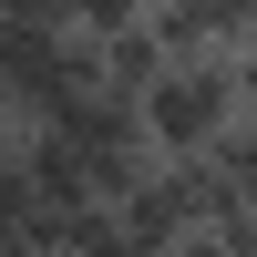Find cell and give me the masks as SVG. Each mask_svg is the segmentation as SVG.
Here are the masks:
<instances>
[{"label": "cell", "mask_w": 257, "mask_h": 257, "mask_svg": "<svg viewBox=\"0 0 257 257\" xmlns=\"http://www.w3.org/2000/svg\"><path fill=\"white\" fill-rule=\"evenodd\" d=\"M93 52V82H113V93H144V82L165 72V41L144 31V21H123V31H103V41H82Z\"/></svg>", "instance_id": "7a4b0ae2"}, {"label": "cell", "mask_w": 257, "mask_h": 257, "mask_svg": "<svg viewBox=\"0 0 257 257\" xmlns=\"http://www.w3.org/2000/svg\"><path fill=\"white\" fill-rule=\"evenodd\" d=\"M226 113H237V52H226V41H216V52H175V62L134 93V123H144L155 155H196Z\"/></svg>", "instance_id": "6da1fadb"}, {"label": "cell", "mask_w": 257, "mask_h": 257, "mask_svg": "<svg viewBox=\"0 0 257 257\" xmlns=\"http://www.w3.org/2000/svg\"><path fill=\"white\" fill-rule=\"evenodd\" d=\"M0 257H52L41 247V216H21L11 196H0Z\"/></svg>", "instance_id": "3957f363"}, {"label": "cell", "mask_w": 257, "mask_h": 257, "mask_svg": "<svg viewBox=\"0 0 257 257\" xmlns=\"http://www.w3.org/2000/svg\"><path fill=\"white\" fill-rule=\"evenodd\" d=\"M0 11H21V21H62V0H0Z\"/></svg>", "instance_id": "277c9868"}, {"label": "cell", "mask_w": 257, "mask_h": 257, "mask_svg": "<svg viewBox=\"0 0 257 257\" xmlns=\"http://www.w3.org/2000/svg\"><path fill=\"white\" fill-rule=\"evenodd\" d=\"M247 216H257V196H247Z\"/></svg>", "instance_id": "5b68a950"}]
</instances>
